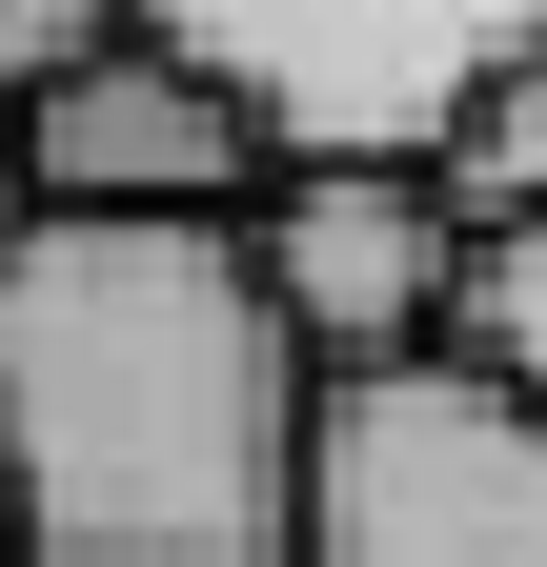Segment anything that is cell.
Here are the masks:
<instances>
[{
	"label": "cell",
	"mask_w": 547,
	"mask_h": 567,
	"mask_svg": "<svg viewBox=\"0 0 547 567\" xmlns=\"http://www.w3.org/2000/svg\"><path fill=\"white\" fill-rule=\"evenodd\" d=\"M21 224H41V163H21V122H0V264H21Z\"/></svg>",
	"instance_id": "obj_9"
},
{
	"label": "cell",
	"mask_w": 547,
	"mask_h": 567,
	"mask_svg": "<svg viewBox=\"0 0 547 567\" xmlns=\"http://www.w3.org/2000/svg\"><path fill=\"white\" fill-rule=\"evenodd\" d=\"M446 183H466V224H487V244H507V224H547V41L507 61L487 102H466V142H446Z\"/></svg>",
	"instance_id": "obj_6"
},
{
	"label": "cell",
	"mask_w": 547,
	"mask_h": 567,
	"mask_svg": "<svg viewBox=\"0 0 547 567\" xmlns=\"http://www.w3.org/2000/svg\"><path fill=\"white\" fill-rule=\"evenodd\" d=\"M305 567H547V385L487 365V344L324 365Z\"/></svg>",
	"instance_id": "obj_2"
},
{
	"label": "cell",
	"mask_w": 547,
	"mask_h": 567,
	"mask_svg": "<svg viewBox=\"0 0 547 567\" xmlns=\"http://www.w3.org/2000/svg\"><path fill=\"white\" fill-rule=\"evenodd\" d=\"M466 344L547 385V224H507V244H487V305H466Z\"/></svg>",
	"instance_id": "obj_8"
},
{
	"label": "cell",
	"mask_w": 547,
	"mask_h": 567,
	"mask_svg": "<svg viewBox=\"0 0 547 567\" xmlns=\"http://www.w3.org/2000/svg\"><path fill=\"white\" fill-rule=\"evenodd\" d=\"M0 547H21V527H0Z\"/></svg>",
	"instance_id": "obj_10"
},
{
	"label": "cell",
	"mask_w": 547,
	"mask_h": 567,
	"mask_svg": "<svg viewBox=\"0 0 547 567\" xmlns=\"http://www.w3.org/2000/svg\"><path fill=\"white\" fill-rule=\"evenodd\" d=\"M244 244L305 365H405V344H466V305H487V224L446 163H285Z\"/></svg>",
	"instance_id": "obj_4"
},
{
	"label": "cell",
	"mask_w": 547,
	"mask_h": 567,
	"mask_svg": "<svg viewBox=\"0 0 547 567\" xmlns=\"http://www.w3.org/2000/svg\"><path fill=\"white\" fill-rule=\"evenodd\" d=\"M21 163H41V203L61 224H264V183L305 163L285 122H264L203 41H122L102 82H61L41 122H21Z\"/></svg>",
	"instance_id": "obj_5"
},
{
	"label": "cell",
	"mask_w": 547,
	"mask_h": 567,
	"mask_svg": "<svg viewBox=\"0 0 547 567\" xmlns=\"http://www.w3.org/2000/svg\"><path fill=\"white\" fill-rule=\"evenodd\" d=\"M163 41H203L305 163H446L547 0H163Z\"/></svg>",
	"instance_id": "obj_3"
},
{
	"label": "cell",
	"mask_w": 547,
	"mask_h": 567,
	"mask_svg": "<svg viewBox=\"0 0 547 567\" xmlns=\"http://www.w3.org/2000/svg\"><path fill=\"white\" fill-rule=\"evenodd\" d=\"M0 567H21V547H0Z\"/></svg>",
	"instance_id": "obj_11"
},
{
	"label": "cell",
	"mask_w": 547,
	"mask_h": 567,
	"mask_svg": "<svg viewBox=\"0 0 547 567\" xmlns=\"http://www.w3.org/2000/svg\"><path fill=\"white\" fill-rule=\"evenodd\" d=\"M324 365L244 224H21L0 264V527L21 567H305Z\"/></svg>",
	"instance_id": "obj_1"
},
{
	"label": "cell",
	"mask_w": 547,
	"mask_h": 567,
	"mask_svg": "<svg viewBox=\"0 0 547 567\" xmlns=\"http://www.w3.org/2000/svg\"><path fill=\"white\" fill-rule=\"evenodd\" d=\"M143 21H163V0H0V122H41L61 82H102Z\"/></svg>",
	"instance_id": "obj_7"
}]
</instances>
